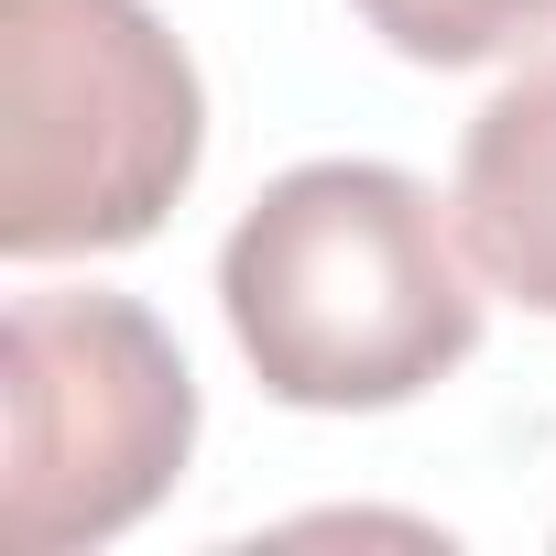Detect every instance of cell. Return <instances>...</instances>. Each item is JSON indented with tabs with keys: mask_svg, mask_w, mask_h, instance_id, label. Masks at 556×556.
Here are the masks:
<instances>
[{
	"mask_svg": "<svg viewBox=\"0 0 556 556\" xmlns=\"http://www.w3.org/2000/svg\"><path fill=\"white\" fill-rule=\"evenodd\" d=\"M404 66H491L556 34V0H350Z\"/></svg>",
	"mask_w": 556,
	"mask_h": 556,
	"instance_id": "cell-5",
	"label": "cell"
},
{
	"mask_svg": "<svg viewBox=\"0 0 556 556\" xmlns=\"http://www.w3.org/2000/svg\"><path fill=\"white\" fill-rule=\"evenodd\" d=\"M207 88L142 0H0V251L153 240L197 186Z\"/></svg>",
	"mask_w": 556,
	"mask_h": 556,
	"instance_id": "cell-2",
	"label": "cell"
},
{
	"mask_svg": "<svg viewBox=\"0 0 556 556\" xmlns=\"http://www.w3.org/2000/svg\"><path fill=\"white\" fill-rule=\"evenodd\" d=\"M197 447V371L131 295H12L0 317V534L77 556L131 534Z\"/></svg>",
	"mask_w": 556,
	"mask_h": 556,
	"instance_id": "cell-3",
	"label": "cell"
},
{
	"mask_svg": "<svg viewBox=\"0 0 556 556\" xmlns=\"http://www.w3.org/2000/svg\"><path fill=\"white\" fill-rule=\"evenodd\" d=\"M458 240L480 285L556 317V55H534L458 142Z\"/></svg>",
	"mask_w": 556,
	"mask_h": 556,
	"instance_id": "cell-4",
	"label": "cell"
},
{
	"mask_svg": "<svg viewBox=\"0 0 556 556\" xmlns=\"http://www.w3.org/2000/svg\"><path fill=\"white\" fill-rule=\"evenodd\" d=\"M240 361L295 415H393L480 350V262L458 207L404 164H295L218 240Z\"/></svg>",
	"mask_w": 556,
	"mask_h": 556,
	"instance_id": "cell-1",
	"label": "cell"
}]
</instances>
